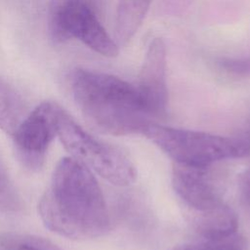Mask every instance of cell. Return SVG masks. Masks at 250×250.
Here are the masks:
<instances>
[{"mask_svg": "<svg viewBox=\"0 0 250 250\" xmlns=\"http://www.w3.org/2000/svg\"><path fill=\"white\" fill-rule=\"evenodd\" d=\"M223 178L214 165L195 166L175 163L172 186L179 198L193 214L205 212L224 204Z\"/></svg>", "mask_w": 250, "mask_h": 250, "instance_id": "cell-6", "label": "cell"}, {"mask_svg": "<svg viewBox=\"0 0 250 250\" xmlns=\"http://www.w3.org/2000/svg\"><path fill=\"white\" fill-rule=\"evenodd\" d=\"M143 135L175 163L210 166L228 159L250 156V145L238 131L231 136H222L153 122Z\"/></svg>", "mask_w": 250, "mask_h": 250, "instance_id": "cell-3", "label": "cell"}, {"mask_svg": "<svg viewBox=\"0 0 250 250\" xmlns=\"http://www.w3.org/2000/svg\"><path fill=\"white\" fill-rule=\"evenodd\" d=\"M171 250H248L243 236L234 232L220 237H200L196 240L184 243Z\"/></svg>", "mask_w": 250, "mask_h": 250, "instance_id": "cell-11", "label": "cell"}, {"mask_svg": "<svg viewBox=\"0 0 250 250\" xmlns=\"http://www.w3.org/2000/svg\"><path fill=\"white\" fill-rule=\"evenodd\" d=\"M239 196L243 207L250 217V166L244 171L240 178Z\"/></svg>", "mask_w": 250, "mask_h": 250, "instance_id": "cell-15", "label": "cell"}, {"mask_svg": "<svg viewBox=\"0 0 250 250\" xmlns=\"http://www.w3.org/2000/svg\"><path fill=\"white\" fill-rule=\"evenodd\" d=\"M57 135L74 159L107 182L119 187L135 182L137 171L129 157L84 130L62 106L58 112Z\"/></svg>", "mask_w": 250, "mask_h": 250, "instance_id": "cell-4", "label": "cell"}, {"mask_svg": "<svg viewBox=\"0 0 250 250\" xmlns=\"http://www.w3.org/2000/svg\"><path fill=\"white\" fill-rule=\"evenodd\" d=\"M141 100L152 119L167 112L168 89L166 83V46L162 38L151 40L136 85Z\"/></svg>", "mask_w": 250, "mask_h": 250, "instance_id": "cell-7", "label": "cell"}, {"mask_svg": "<svg viewBox=\"0 0 250 250\" xmlns=\"http://www.w3.org/2000/svg\"><path fill=\"white\" fill-rule=\"evenodd\" d=\"M27 114V106L21 95L0 76V129L13 136Z\"/></svg>", "mask_w": 250, "mask_h": 250, "instance_id": "cell-9", "label": "cell"}, {"mask_svg": "<svg viewBox=\"0 0 250 250\" xmlns=\"http://www.w3.org/2000/svg\"><path fill=\"white\" fill-rule=\"evenodd\" d=\"M21 208V199L9 173L0 158V210L16 212Z\"/></svg>", "mask_w": 250, "mask_h": 250, "instance_id": "cell-12", "label": "cell"}, {"mask_svg": "<svg viewBox=\"0 0 250 250\" xmlns=\"http://www.w3.org/2000/svg\"><path fill=\"white\" fill-rule=\"evenodd\" d=\"M250 143V116L249 118L246 120V122L244 123V125L238 130Z\"/></svg>", "mask_w": 250, "mask_h": 250, "instance_id": "cell-16", "label": "cell"}, {"mask_svg": "<svg viewBox=\"0 0 250 250\" xmlns=\"http://www.w3.org/2000/svg\"><path fill=\"white\" fill-rule=\"evenodd\" d=\"M60 107L54 102L40 104L27 114L12 136L16 155L26 169L38 171L43 166L48 148L57 135Z\"/></svg>", "mask_w": 250, "mask_h": 250, "instance_id": "cell-5", "label": "cell"}, {"mask_svg": "<svg viewBox=\"0 0 250 250\" xmlns=\"http://www.w3.org/2000/svg\"><path fill=\"white\" fill-rule=\"evenodd\" d=\"M38 210L47 229L71 239L102 236L110 226L98 181L91 170L73 157L59 161Z\"/></svg>", "mask_w": 250, "mask_h": 250, "instance_id": "cell-1", "label": "cell"}, {"mask_svg": "<svg viewBox=\"0 0 250 250\" xmlns=\"http://www.w3.org/2000/svg\"><path fill=\"white\" fill-rule=\"evenodd\" d=\"M0 245L7 250H60L56 245L40 237L9 234L0 236Z\"/></svg>", "mask_w": 250, "mask_h": 250, "instance_id": "cell-13", "label": "cell"}, {"mask_svg": "<svg viewBox=\"0 0 250 250\" xmlns=\"http://www.w3.org/2000/svg\"><path fill=\"white\" fill-rule=\"evenodd\" d=\"M217 67L225 73L240 78H250V57H222L216 61Z\"/></svg>", "mask_w": 250, "mask_h": 250, "instance_id": "cell-14", "label": "cell"}, {"mask_svg": "<svg viewBox=\"0 0 250 250\" xmlns=\"http://www.w3.org/2000/svg\"><path fill=\"white\" fill-rule=\"evenodd\" d=\"M76 105L89 124L113 136L144 134L152 118L136 85L104 72L76 68L69 78Z\"/></svg>", "mask_w": 250, "mask_h": 250, "instance_id": "cell-2", "label": "cell"}, {"mask_svg": "<svg viewBox=\"0 0 250 250\" xmlns=\"http://www.w3.org/2000/svg\"><path fill=\"white\" fill-rule=\"evenodd\" d=\"M152 0H119L115 16L117 40L126 44L142 25Z\"/></svg>", "mask_w": 250, "mask_h": 250, "instance_id": "cell-10", "label": "cell"}, {"mask_svg": "<svg viewBox=\"0 0 250 250\" xmlns=\"http://www.w3.org/2000/svg\"><path fill=\"white\" fill-rule=\"evenodd\" d=\"M193 215V226L200 237H220L236 232V215L225 203Z\"/></svg>", "mask_w": 250, "mask_h": 250, "instance_id": "cell-8", "label": "cell"}]
</instances>
